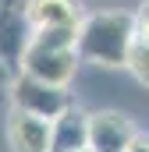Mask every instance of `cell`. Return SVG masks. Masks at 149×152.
I'll return each instance as SVG.
<instances>
[{"label": "cell", "mask_w": 149, "mask_h": 152, "mask_svg": "<svg viewBox=\"0 0 149 152\" xmlns=\"http://www.w3.org/2000/svg\"><path fill=\"white\" fill-rule=\"evenodd\" d=\"M7 145H11V152H50V120L11 106V113H7Z\"/></svg>", "instance_id": "5b68a950"}, {"label": "cell", "mask_w": 149, "mask_h": 152, "mask_svg": "<svg viewBox=\"0 0 149 152\" xmlns=\"http://www.w3.org/2000/svg\"><path fill=\"white\" fill-rule=\"evenodd\" d=\"M21 14L29 28H78L85 11L78 0H25Z\"/></svg>", "instance_id": "8992f818"}, {"label": "cell", "mask_w": 149, "mask_h": 152, "mask_svg": "<svg viewBox=\"0 0 149 152\" xmlns=\"http://www.w3.org/2000/svg\"><path fill=\"white\" fill-rule=\"evenodd\" d=\"M124 67L131 71V78H135L139 85L149 88V46L131 42V46H128V57H124Z\"/></svg>", "instance_id": "ba28073f"}, {"label": "cell", "mask_w": 149, "mask_h": 152, "mask_svg": "<svg viewBox=\"0 0 149 152\" xmlns=\"http://www.w3.org/2000/svg\"><path fill=\"white\" fill-rule=\"evenodd\" d=\"M85 138H89V113L82 106H68L60 117L50 120V152H74L85 149Z\"/></svg>", "instance_id": "52a82bcc"}, {"label": "cell", "mask_w": 149, "mask_h": 152, "mask_svg": "<svg viewBox=\"0 0 149 152\" xmlns=\"http://www.w3.org/2000/svg\"><path fill=\"white\" fill-rule=\"evenodd\" d=\"M131 36H135L131 11H92L82 14L74 28V53L78 60L96 67H124Z\"/></svg>", "instance_id": "6da1fadb"}, {"label": "cell", "mask_w": 149, "mask_h": 152, "mask_svg": "<svg viewBox=\"0 0 149 152\" xmlns=\"http://www.w3.org/2000/svg\"><path fill=\"white\" fill-rule=\"evenodd\" d=\"M128 152H149V134H135L131 145H128Z\"/></svg>", "instance_id": "30bf717a"}, {"label": "cell", "mask_w": 149, "mask_h": 152, "mask_svg": "<svg viewBox=\"0 0 149 152\" xmlns=\"http://www.w3.org/2000/svg\"><path fill=\"white\" fill-rule=\"evenodd\" d=\"M74 152H89V149H74Z\"/></svg>", "instance_id": "4fadbf2b"}, {"label": "cell", "mask_w": 149, "mask_h": 152, "mask_svg": "<svg viewBox=\"0 0 149 152\" xmlns=\"http://www.w3.org/2000/svg\"><path fill=\"white\" fill-rule=\"evenodd\" d=\"M131 42L149 46V21H139V18H135V36H131Z\"/></svg>", "instance_id": "9c48e42d"}, {"label": "cell", "mask_w": 149, "mask_h": 152, "mask_svg": "<svg viewBox=\"0 0 149 152\" xmlns=\"http://www.w3.org/2000/svg\"><path fill=\"white\" fill-rule=\"evenodd\" d=\"M135 18H139V21H149V0H142V7L135 11Z\"/></svg>", "instance_id": "7c38bea8"}, {"label": "cell", "mask_w": 149, "mask_h": 152, "mask_svg": "<svg viewBox=\"0 0 149 152\" xmlns=\"http://www.w3.org/2000/svg\"><path fill=\"white\" fill-rule=\"evenodd\" d=\"M7 96H11V106H18L25 113H36V117H46V120L60 117L74 103L64 85H50V81H39L32 75H21V71L11 78Z\"/></svg>", "instance_id": "3957f363"}, {"label": "cell", "mask_w": 149, "mask_h": 152, "mask_svg": "<svg viewBox=\"0 0 149 152\" xmlns=\"http://www.w3.org/2000/svg\"><path fill=\"white\" fill-rule=\"evenodd\" d=\"M7 85H11V71H7V64L0 60V92H7Z\"/></svg>", "instance_id": "8fae6325"}, {"label": "cell", "mask_w": 149, "mask_h": 152, "mask_svg": "<svg viewBox=\"0 0 149 152\" xmlns=\"http://www.w3.org/2000/svg\"><path fill=\"white\" fill-rule=\"evenodd\" d=\"M78 53H74V28H29L25 46L18 53V71L32 75L50 85H71L78 71Z\"/></svg>", "instance_id": "7a4b0ae2"}, {"label": "cell", "mask_w": 149, "mask_h": 152, "mask_svg": "<svg viewBox=\"0 0 149 152\" xmlns=\"http://www.w3.org/2000/svg\"><path fill=\"white\" fill-rule=\"evenodd\" d=\"M135 134L139 131H135L131 117H124L121 110H96V113H89L85 149L89 152H128Z\"/></svg>", "instance_id": "277c9868"}]
</instances>
